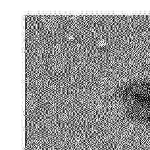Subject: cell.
Returning a JSON list of instances; mask_svg holds the SVG:
<instances>
[{"label":"cell","instance_id":"obj_1","mask_svg":"<svg viewBox=\"0 0 150 150\" xmlns=\"http://www.w3.org/2000/svg\"><path fill=\"white\" fill-rule=\"evenodd\" d=\"M123 98L131 117L143 122H150V84L138 82L126 88Z\"/></svg>","mask_w":150,"mask_h":150}]
</instances>
